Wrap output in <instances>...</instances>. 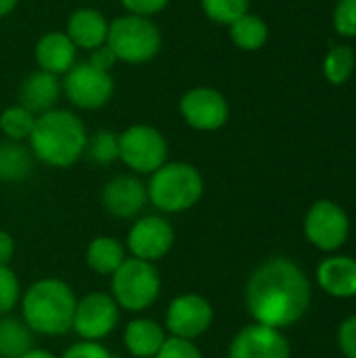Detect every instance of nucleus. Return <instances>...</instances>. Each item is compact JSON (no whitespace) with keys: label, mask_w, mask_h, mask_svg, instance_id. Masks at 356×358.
<instances>
[{"label":"nucleus","mask_w":356,"mask_h":358,"mask_svg":"<svg viewBox=\"0 0 356 358\" xmlns=\"http://www.w3.org/2000/svg\"><path fill=\"white\" fill-rule=\"evenodd\" d=\"M311 300L308 277L283 256L262 262L245 285V306L252 319L279 331L296 325L308 313Z\"/></svg>","instance_id":"obj_1"},{"label":"nucleus","mask_w":356,"mask_h":358,"mask_svg":"<svg viewBox=\"0 0 356 358\" xmlns=\"http://www.w3.org/2000/svg\"><path fill=\"white\" fill-rule=\"evenodd\" d=\"M88 130L84 120L69 109L55 107L36 115L27 147L36 162L48 168H69L84 157Z\"/></svg>","instance_id":"obj_2"},{"label":"nucleus","mask_w":356,"mask_h":358,"mask_svg":"<svg viewBox=\"0 0 356 358\" xmlns=\"http://www.w3.org/2000/svg\"><path fill=\"white\" fill-rule=\"evenodd\" d=\"M76 294L61 279H40L21 298L23 323L40 336H63L71 329Z\"/></svg>","instance_id":"obj_3"},{"label":"nucleus","mask_w":356,"mask_h":358,"mask_svg":"<svg viewBox=\"0 0 356 358\" xmlns=\"http://www.w3.org/2000/svg\"><path fill=\"white\" fill-rule=\"evenodd\" d=\"M204 176L193 164L166 162L151 174L147 195L159 212L180 214L191 210L204 197Z\"/></svg>","instance_id":"obj_4"},{"label":"nucleus","mask_w":356,"mask_h":358,"mask_svg":"<svg viewBox=\"0 0 356 358\" xmlns=\"http://www.w3.org/2000/svg\"><path fill=\"white\" fill-rule=\"evenodd\" d=\"M107 46L115 52L120 63L145 65L162 52L164 38L153 19L124 13L109 21Z\"/></svg>","instance_id":"obj_5"},{"label":"nucleus","mask_w":356,"mask_h":358,"mask_svg":"<svg viewBox=\"0 0 356 358\" xmlns=\"http://www.w3.org/2000/svg\"><path fill=\"white\" fill-rule=\"evenodd\" d=\"M162 292V279L153 262L126 258L111 275V298L128 313H143L155 304Z\"/></svg>","instance_id":"obj_6"},{"label":"nucleus","mask_w":356,"mask_h":358,"mask_svg":"<svg viewBox=\"0 0 356 358\" xmlns=\"http://www.w3.org/2000/svg\"><path fill=\"white\" fill-rule=\"evenodd\" d=\"M120 162L134 174H153L168 162L170 147L162 130L151 124H132L120 134Z\"/></svg>","instance_id":"obj_7"},{"label":"nucleus","mask_w":356,"mask_h":358,"mask_svg":"<svg viewBox=\"0 0 356 358\" xmlns=\"http://www.w3.org/2000/svg\"><path fill=\"white\" fill-rule=\"evenodd\" d=\"M65 99L82 111H99L107 107L115 94V80L109 71L92 67L88 61H78L61 78Z\"/></svg>","instance_id":"obj_8"},{"label":"nucleus","mask_w":356,"mask_h":358,"mask_svg":"<svg viewBox=\"0 0 356 358\" xmlns=\"http://www.w3.org/2000/svg\"><path fill=\"white\" fill-rule=\"evenodd\" d=\"M183 122L197 132H216L227 126L231 105L227 96L214 86H193L178 101Z\"/></svg>","instance_id":"obj_9"},{"label":"nucleus","mask_w":356,"mask_h":358,"mask_svg":"<svg viewBox=\"0 0 356 358\" xmlns=\"http://www.w3.org/2000/svg\"><path fill=\"white\" fill-rule=\"evenodd\" d=\"M304 235L321 252L340 250L350 235V218L342 206L332 199L315 201L304 216Z\"/></svg>","instance_id":"obj_10"},{"label":"nucleus","mask_w":356,"mask_h":358,"mask_svg":"<svg viewBox=\"0 0 356 358\" xmlns=\"http://www.w3.org/2000/svg\"><path fill=\"white\" fill-rule=\"evenodd\" d=\"M120 323L118 302L103 292L86 294L76 304L71 329L86 342H97L107 338Z\"/></svg>","instance_id":"obj_11"},{"label":"nucleus","mask_w":356,"mask_h":358,"mask_svg":"<svg viewBox=\"0 0 356 358\" xmlns=\"http://www.w3.org/2000/svg\"><path fill=\"white\" fill-rule=\"evenodd\" d=\"M214 321L212 304L199 294H183L174 298L166 313V329L174 338L195 340L204 336Z\"/></svg>","instance_id":"obj_12"},{"label":"nucleus","mask_w":356,"mask_h":358,"mask_svg":"<svg viewBox=\"0 0 356 358\" xmlns=\"http://www.w3.org/2000/svg\"><path fill=\"white\" fill-rule=\"evenodd\" d=\"M126 245L134 258L157 262L168 256L174 245V229L162 216H143L138 218L126 237Z\"/></svg>","instance_id":"obj_13"},{"label":"nucleus","mask_w":356,"mask_h":358,"mask_svg":"<svg viewBox=\"0 0 356 358\" xmlns=\"http://www.w3.org/2000/svg\"><path fill=\"white\" fill-rule=\"evenodd\" d=\"M229 358H292V348L283 331L254 323L233 338Z\"/></svg>","instance_id":"obj_14"},{"label":"nucleus","mask_w":356,"mask_h":358,"mask_svg":"<svg viewBox=\"0 0 356 358\" xmlns=\"http://www.w3.org/2000/svg\"><path fill=\"white\" fill-rule=\"evenodd\" d=\"M103 208L115 218H134L138 216L147 201V185L136 174H118L109 178L101 191Z\"/></svg>","instance_id":"obj_15"},{"label":"nucleus","mask_w":356,"mask_h":358,"mask_svg":"<svg viewBox=\"0 0 356 358\" xmlns=\"http://www.w3.org/2000/svg\"><path fill=\"white\" fill-rule=\"evenodd\" d=\"M78 48L63 29L44 31L34 44V59L38 69L63 78L78 63Z\"/></svg>","instance_id":"obj_16"},{"label":"nucleus","mask_w":356,"mask_h":358,"mask_svg":"<svg viewBox=\"0 0 356 358\" xmlns=\"http://www.w3.org/2000/svg\"><path fill=\"white\" fill-rule=\"evenodd\" d=\"M63 31L69 36L78 50L88 52L107 42L109 19L94 6H80L67 17Z\"/></svg>","instance_id":"obj_17"},{"label":"nucleus","mask_w":356,"mask_h":358,"mask_svg":"<svg viewBox=\"0 0 356 358\" xmlns=\"http://www.w3.org/2000/svg\"><path fill=\"white\" fill-rule=\"evenodd\" d=\"M61 96V78L42 69H34L31 73H27L19 86V105L29 109L34 115L55 109Z\"/></svg>","instance_id":"obj_18"},{"label":"nucleus","mask_w":356,"mask_h":358,"mask_svg":"<svg viewBox=\"0 0 356 358\" xmlns=\"http://www.w3.org/2000/svg\"><path fill=\"white\" fill-rule=\"evenodd\" d=\"M319 287L340 300L356 298V258L350 256H329L317 268Z\"/></svg>","instance_id":"obj_19"},{"label":"nucleus","mask_w":356,"mask_h":358,"mask_svg":"<svg viewBox=\"0 0 356 358\" xmlns=\"http://www.w3.org/2000/svg\"><path fill=\"white\" fill-rule=\"evenodd\" d=\"M164 342L166 331L153 319H134L124 329V344L136 358H155Z\"/></svg>","instance_id":"obj_20"},{"label":"nucleus","mask_w":356,"mask_h":358,"mask_svg":"<svg viewBox=\"0 0 356 358\" xmlns=\"http://www.w3.org/2000/svg\"><path fill=\"white\" fill-rule=\"evenodd\" d=\"M269 36H271L269 23L252 10H248L245 15H241L237 21L229 25V38L233 46L243 52L262 50L269 42Z\"/></svg>","instance_id":"obj_21"},{"label":"nucleus","mask_w":356,"mask_h":358,"mask_svg":"<svg viewBox=\"0 0 356 358\" xmlns=\"http://www.w3.org/2000/svg\"><path fill=\"white\" fill-rule=\"evenodd\" d=\"M124 260H126L124 245L120 243V239L109 235L94 237L86 250V264L97 275H113Z\"/></svg>","instance_id":"obj_22"},{"label":"nucleus","mask_w":356,"mask_h":358,"mask_svg":"<svg viewBox=\"0 0 356 358\" xmlns=\"http://www.w3.org/2000/svg\"><path fill=\"white\" fill-rule=\"evenodd\" d=\"M34 155L27 145L15 141H0V180L21 182L31 174Z\"/></svg>","instance_id":"obj_23"},{"label":"nucleus","mask_w":356,"mask_h":358,"mask_svg":"<svg viewBox=\"0 0 356 358\" xmlns=\"http://www.w3.org/2000/svg\"><path fill=\"white\" fill-rule=\"evenodd\" d=\"M34 348V331L19 319L0 317V358H21Z\"/></svg>","instance_id":"obj_24"},{"label":"nucleus","mask_w":356,"mask_h":358,"mask_svg":"<svg viewBox=\"0 0 356 358\" xmlns=\"http://www.w3.org/2000/svg\"><path fill=\"white\" fill-rule=\"evenodd\" d=\"M355 67L356 55L348 44H336L323 57V76L332 86H344L353 78Z\"/></svg>","instance_id":"obj_25"},{"label":"nucleus","mask_w":356,"mask_h":358,"mask_svg":"<svg viewBox=\"0 0 356 358\" xmlns=\"http://www.w3.org/2000/svg\"><path fill=\"white\" fill-rule=\"evenodd\" d=\"M34 124H36V115L19 103L2 109L0 113V132L6 141L25 143L34 130Z\"/></svg>","instance_id":"obj_26"},{"label":"nucleus","mask_w":356,"mask_h":358,"mask_svg":"<svg viewBox=\"0 0 356 358\" xmlns=\"http://www.w3.org/2000/svg\"><path fill=\"white\" fill-rule=\"evenodd\" d=\"M84 157L97 166H111L120 159V138L113 130H97L94 134H88Z\"/></svg>","instance_id":"obj_27"},{"label":"nucleus","mask_w":356,"mask_h":358,"mask_svg":"<svg viewBox=\"0 0 356 358\" xmlns=\"http://www.w3.org/2000/svg\"><path fill=\"white\" fill-rule=\"evenodd\" d=\"M204 15L218 25H231L250 10V0H199Z\"/></svg>","instance_id":"obj_28"},{"label":"nucleus","mask_w":356,"mask_h":358,"mask_svg":"<svg viewBox=\"0 0 356 358\" xmlns=\"http://www.w3.org/2000/svg\"><path fill=\"white\" fill-rule=\"evenodd\" d=\"M332 25L342 38H356V0H338L332 15Z\"/></svg>","instance_id":"obj_29"},{"label":"nucleus","mask_w":356,"mask_h":358,"mask_svg":"<svg viewBox=\"0 0 356 358\" xmlns=\"http://www.w3.org/2000/svg\"><path fill=\"white\" fill-rule=\"evenodd\" d=\"M19 279L10 266H0V317L8 315L19 302Z\"/></svg>","instance_id":"obj_30"},{"label":"nucleus","mask_w":356,"mask_h":358,"mask_svg":"<svg viewBox=\"0 0 356 358\" xmlns=\"http://www.w3.org/2000/svg\"><path fill=\"white\" fill-rule=\"evenodd\" d=\"M155 358H204L201 350L193 344V340H183V338H166L162 344L159 352Z\"/></svg>","instance_id":"obj_31"},{"label":"nucleus","mask_w":356,"mask_h":358,"mask_svg":"<svg viewBox=\"0 0 356 358\" xmlns=\"http://www.w3.org/2000/svg\"><path fill=\"white\" fill-rule=\"evenodd\" d=\"M120 4L130 15H138V17L153 19L155 15H159L162 10H166V6L170 4V0H120Z\"/></svg>","instance_id":"obj_32"},{"label":"nucleus","mask_w":356,"mask_h":358,"mask_svg":"<svg viewBox=\"0 0 356 358\" xmlns=\"http://www.w3.org/2000/svg\"><path fill=\"white\" fill-rule=\"evenodd\" d=\"M338 346L346 358H356V315L344 319L338 329Z\"/></svg>","instance_id":"obj_33"},{"label":"nucleus","mask_w":356,"mask_h":358,"mask_svg":"<svg viewBox=\"0 0 356 358\" xmlns=\"http://www.w3.org/2000/svg\"><path fill=\"white\" fill-rule=\"evenodd\" d=\"M61 358H115L105 346L97 344V342H78L73 346H69Z\"/></svg>","instance_id":"obj_34"},{"label":"nucleus","mask_w":356,"mask_h":358,"mask_svg":"<svg viewBox=\"0 0 356 358\" xmlns=\"http://www.w3.org/2000/svg\"><path fill=\"white\" fill-rule=\"evenodd\" d=\"M92 67H97V69H101V71H113V67L120 63L118 61V57H115V52L107 46V42L103 44V46H97V48H92V50H88V59H86Z\"/></svg>","instance_id":"obj_35"},{"label":"nucleus","mask_w":356,"mask_h":358,"mask_svg":"<svg viewBox=\"0 0 356 358\" xmlns=\"http://www.w3.org/2000/svg\"><path fill=\"white\" fill-rule=\"evenodd\" d=\"M15 256V241L13 237L0 229V266H8Z\"/></svg>","instance_id":"obj_36"},{"label":"nucleus","mask_w":356,"mask_h":358,"mask_svg":"<svg viewBox=\"0 0 356 358\" xmlns=\"http://www.w3.org/2000/svg\"><path fill=\"white\" fill-rule=\"evenodd\" d=\"M19 6V0H0V19L13 15V10Z\"/></svg>","instance_id":"obj_37"},{"label":"nucleus","mask_w":356,"mask_h":358,"mask_svg":"<svg viewBox=\"0 0 356 358\" xmlns=\"http://www.w3.org/2000/svg\"><path fill=\"white\" fill-rule=\"evenodd\" d=\"M21 358H55L48 350H42V348H31V350H27L25 355Z\"/></svg>","instance_id":"obj_38"},{"label":"nucleus","mask_w":356,"mask_h":358,"mask_svg":"<svg viewBox=\"0 0 356 358\" xmlns=\"http://www.w3.org/2000/svg\"><path fill=\"white\" fill-rule=\"evenodd\" d=\"M90 2H103V0H90Z\"/></svg>","instance_id":"obj_39"}]
</instances>
